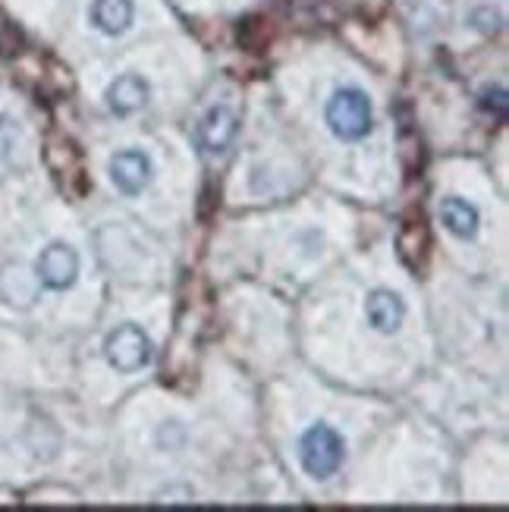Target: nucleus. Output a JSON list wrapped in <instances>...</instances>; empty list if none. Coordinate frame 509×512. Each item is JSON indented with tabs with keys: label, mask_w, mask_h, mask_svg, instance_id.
Here are the masks:
<instances>
[{
	"label": "nucleus",
	"mask_w": 509,
	"mask_h": 512,
	"mask_svg": "<svg viewBox=\"0 0 509 512\" xmlns=\"http://www.w3.org/2000/svg\"><path fill=\"white\" fill-rule=\"evenodd\" d=\"M110 180L123 195H142L151 183V158L139 148H123L110 158Z\"/></svg>",
	"instance_id": "obj_5"
},
{
	"label": "nucleus",
	"mask_w": 509,
	"mask_h": 512,
	"mask_svg": "<svg viewBox=\"0 0 509 512\" xmlns=\"http://www.w3.org/2000/svg\"><path fill=\"white\" fill-rule=\"evenodd\" d=\"M35 277L48 289H70L79 277V255L70 246H63V242H54V246L38 255Z\"/></svg>",
	"instance_id": "obj_4"
},
{
	"label": "nucleus",
	"mask_w": 509,
	"mask_h": 512,
	"mask_svg": "<svg viewBox=\"0 0 509 512\" xmlns=\"http://www.w3.org/2000/svg\"><path fill=\"white\" fill-rule=\"evenodd\" d=\"M132 19H136L132 0H95L92 4V26L104 35H123Z\"/></svg>",
	"instance_id": "obj_10"
},
{
	"label": "nucleus",
	"mask_w": 509,
	"mask_h": 512,
	"mask_svg": "<svg viewBox=\"0 0 509 512\" xmlns=\"http://www.w3.org/2000/svg\"><path fill=\"white\" fill-rule=\"evenodd\" d=\"M365 315L374 330L393 333V330H400V324L406 318V305L393 289H371L365 299Z\"/></svg>",
	"instance_id": "obj_7"
},
{
	"label": "nucleus",
	"mask_w": 509,
	"mask_h": 512,
	"mask_svg": "<svg viewBox=\"0 0 509 512\" xmlns=\"http://www.w3.org/2000/svg\"><path fill=\"white\" fill-rule=\"evenodd\" d=\"M104 352H107V362L120 374H136L151 362V340L142 327L120 324L117 330H110Z\"/></svg>",
	"instance_id": "obj_3"
},
{
	"label": "nucleus",
	"mask_w": 509,
	"mask_h": 512,
	"mask_svg": "<svg viewBox=\"0 0 509 512\" xmlns=\"http://www.w3.org/2000/svg\"><path fill=\"white\" fill-rule=\"evenodd\" d=\"M343 456H346L343 437L330 425H324V421H318V425L308 428L302 434V440H299V462H302V469H305V475H312L318 481L337 475L340 465H343Z\"/></svg>",
	"instance_id": "obj_2"
},
{
	"label": "nucleus",
	"mask_w": 509,
	"mask_h": 512,
	"mask_svg": "<svg viewBox=\"0 0 509 512\" xmlns=\"http://www.w3.org/2000/svg\"><path fill=\"white\" fill-rule=\"evenodd\" d=\"M440 220H444V227L459 239H475L478 233V211L475 205L462 202V198H444V202H440Z\"/></svg>",
	"instance_id": "obj_11"
},
{
	"label": "nucleus",
	"mask_w": 509,
	"mask_h": 512,
	"mask_svg": "<svg viewBox=\"0 0 509 512\" xmlns=\"http://www.w3.org/2000/svg\"><path fill=\"white\" fill-rule=\"evenodd\" d=\"M38 296V277L22 264H4L0 267V299L16 305V308H29Z\"/></svg>",
	"instance_id": "obj_9"
},
{
	"label": "nucleus",
	"mask_w": 509,
	"mask_h": 512,
	"mask_svg": "<svg viewBox=\"0 0 509 512\" xmlns=\"http://www.w3.org/2000/svg\"><path fill=\"white\" fill-rule=\"evenodd\" d=\"M16 145H19V126L10 117L0 114V164L10 161V154L16 151Z\"/></svg>",
	"instance_id": "obj_12"
},
{
	"label": "nucleus",
	"mask_w": 509,
	"mask_h": 512,
	"mask_svg": "<svg viewBox=\"0 0 509 512\" xmlns=\"http://www.w3.org/2000/svg\"><path fill=\"white\" fill-rule=\"evenodd\" d=\"M236 132H239L236 110L227 104H217L208 110L205 120L198 123V145H202L208 154H224L233 145Z\"/></svg>",
	"instance_id": "obj_6"
},
{
	"label": "nucleus",
	"mask_w": 509,
	"mask_h": 512,
	"mask_svg": "<svg viewBox=\"0 0 509 512\" xmlns=\"http://www.w3.org/2000/svg\"><path fill=\"white\" fill-rule=\"evenodd\" d=\"M327 126L343 142H359L371 132V98L362 88H337L334 98L327 101Z\"/></svg>",
	"instance_id": "obj_1"
},
{
	"label": "nucleus",
	"mask_w": 509,
	"mask_h": 512,
	"mask_svg": "<svg viewBox=\"0 0 509 512\" xmlns=\"http://www.w3.org/2000/svg\"><path fill=\"white\" fill-rule=\"evenodd\" d=\"M148 104V82L136 73H123L120 79L110 82L107 88V107L117 117H132L136 110Z\"/></svg>",
	"instance_id": "obj_8"
}]
</instances>
